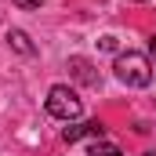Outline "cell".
<instances>
[{"label": "cell", "mask_w": 156, "mask_h": 156, "mask_svg": "<svg viewBox=\"0 0 156 156\" xmlns=\"http://www.w3.org/2000/svg\"><path fill=\"white\" fill-rule=\"evenodd\" d=\"M116 80L120 83H127V87H149L153 83V66H149V58L142 55V51H123L116 55Z\"/></svg>", "instance_id": "cell-1"}, {"label": "cell", "mask_w": 156, "mask_h": 156, "mask_svg": "<svg viewBox=\"0 0 156 156\" xmlns=\"http://www.w3.org/2000/svg\"><path fill=\"white\" fill-rule=\"evenodd\" d=\"M47 113L55 120H66V123H73V120H80V113H83V102L76 98V91L73 87H66V83H55L51 91H47Z\"/></svg>", "instance_id": "cell-2"}, {"label": "cell", "mask_w": 156, "mask_h": 156, "mask_svg": "<svg viewBox=\"0 0 156 156\" xmlns=\"http://www.w3.org/2000/svg\"><path fill=\"white\" fill-rule=\"evenodd\" d=\"M102 134H105V127H102L98 120H83V123H80V120H73V123L62 131V138H66L69 145H73V142H80V138H102Z\"/></svg>", "instance_id": "cell-3"}, {"label": "cell", "mask_w": 156, "mask_h": 156, "mask_svg": "<svg viewBox=\"0 0 156 156\" xmlns=\"http://www.w3.org/2000/svg\"><path fill=\"white\" fill-rule=\"evenodd\" d=\"M69 69H73V76L80 80V83H87V87H98V73H94V66L87 62V58H69Z\"/></svg>", "instance_id": "cell-4"}, {"label": "cell", "mask_w": 156, "mask_h": 156, "mask_svg": "<svg viewBox=\"0 0 156 156\" xmlns=\"http://www.w3.org/2000/svg\"><path fill=\"white\" fill-rule=\"evenodd\" d=\"M7 44H11L18 55H37V47L29 44V37H26L22 29H7Z\"/></svg>", "instance_id": "cell-5"}, {"label": "cell", "mask_w": 156, "mask_h": 156, "mask_svg": "<svg viewBox=\"0 0 156 156\" xmlns=\"http://www.w3.org/2000/svg\"><path fill=\"white\" fill-rule=\"evenodd\" d=\"M91 156H123L116 149V145H94V149H91Z\"/></svg>", "instance_id": "cell-6"}, {"label": "cell", "mask_w": 156, "mask_h": 156, "mask_svg": "<svg viewBox=\"0 0 156 156\" xmlns=\"http://www.w3.org/2000/svg\"><path fill=\"white\" fill-rule=\"evenodd\" d=\"M44 4H47V0H15V7H22V11H37Z\"/></svg>", "instance_id": "cell-7"}, {"label": "cell", "mask_w": 156, "mask_h": 156, "mask_svg": "<svg viewBox=\"0 0 156 156\" xmlns=\"http://www.w3.org/2000/svg\"><path fill=\"white\" fill-rule=\"evenodd\" d=\"M102 51H116V37H102Z\"/></svg>", "instance_id": "cell-8"}, {"label": "cell", "mask_w": 156, "mask_h": 156, "mask_svg": "<svg viewBox=\"0 0 156 156\" xmlns=\"http://www.w3.org/2000/svg\"><path fill=\"white\" fill-rule=\"evenodd\" d=\"M149 51H153V58H156V37H153V40H149Z\"/></svg>", "instance_id": "cell-9"}]
</instances>
